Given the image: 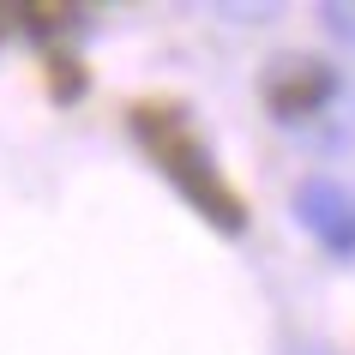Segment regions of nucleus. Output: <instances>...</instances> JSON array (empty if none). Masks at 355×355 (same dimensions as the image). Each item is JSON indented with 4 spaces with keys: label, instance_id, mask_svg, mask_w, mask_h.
<instances>
[{
    "label": "nucleus",
    "instance_id": "1",
    "mask_svg": "<svg viewBox=\"0 0 355 355\" xmlns=\"http://www.w3.org/2000/svg\"><path fill=\"white\" fill-rule=\"evenodd\" d=\"M127 132L139 139V150L150 157V168H157L211 229H223V235H241L247 229V199L223 175L217 150L205 145V132L193 127V109L181 96H139L127 109Z\"/></svg>",
    "mask_w": 355,
    "mask_h": 355
},
{
    "label": "nucleus",
    "instance_id": "2",
    "mask_svg": "<svg viewBox=\"0 0 355 355\" xmlns=\"http://www.w3.org/2000/svg\"><path fill=\"white\" fill-rule=\"evenodd\" d=\"M259 96H265V109H271V121L295 127V121H313V114L337 96V73L325 67V60L283 55V60H271V67H265Z\"/></svg>",
    "mask_w": 355,
    "mask_h": 355
},
{
    "label": "nucleus",
    "instance_id": "3",
    "mask_svg": "<svg viewBox=\"0 0 355 355\" xmlns=\"http://www.w3.org/2000/svg\"><path fill=\"white\" fill-rule=\"evenodd\" d=\"M295 217L331 259H355V193L343 181H325V175L301 181L295 187Z\"/></svg>",
    "mask_w": 355,
    "mask_h": 355
},
{
    "label": "nucleus",
    "instance_id": "4",
    "mask_svg": "<svg viewBox=\"0 0 355 355\" xmlns=\"http://www.w3.org/2000/svg\"><path fill=\"white\" fill-rule=\"evenodd\" d=\"M42 73H49V96L55 103H78L85 96V67L73 49H42Z\"/></svg>",
    "mask_w": 355,
    "mask_h": 355
},
{
    "label": "nucleus",
    "instance_id": "5",
    "mask_svg": "<svg viewBox=\"0 0 355 355\" xmlns=\"http://www.w3.org/2000/svg\"><path fill=\"white\" fill-rule=\"evenodd\" d=\"M6 31H19V12H12V6H0V37H6Z\"/></svg>",
    "mask_w": 355,
    "mask_h": 355
}]
</instances>
